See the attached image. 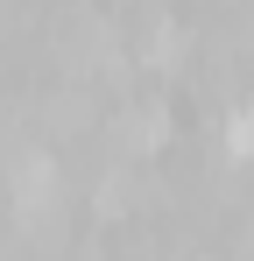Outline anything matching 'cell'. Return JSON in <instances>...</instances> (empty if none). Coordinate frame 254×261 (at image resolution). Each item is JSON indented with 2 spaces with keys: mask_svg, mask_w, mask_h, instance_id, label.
I'll return each instance as SVG.
<instances>
[{
  "mask_svg": "<svg viewBox=\"0 0 254 261\" xmlns=\"http://www.w3.org/2000/svg\"><path fill=\"white\" fill-rule=\"evenodd\" d=\"M49 191H57L49 155H21V163H14V198H21V205H49Z\"/></svg>",
  "mask_w": 254,
  "mask_h": 261,
  "instance_id": "6da1fadb",
  "label": "cell"
}]
</instances>
